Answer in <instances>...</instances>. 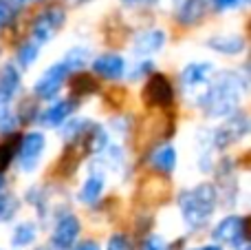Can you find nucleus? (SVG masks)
Listing matches in <instances>:
<instances>
[{
    "label": "nucleus",
    "instance_id": "nucleus-1",
    "mask_svg": "<svg viewBox=\"0 0 251 250\" xmlns=\"http://www.w3.org/2000/svg\"><path fill=\"white\" fill-rule=\"evenodd\" d=\"M249 93V73L245 69H218L212 82L194 95L192 104L207 120H221L240 111L245 95Z\"/></svg>",
    "mask_w": 251,
    "mask_h": 250
},
{
    "label": "nucleus",
    "instance_id": "nucleus-2",
    "mask_svg": "<svg viewBox=\"0 0 251 250\" xmlns=\"http://www.w3.org/2000/svg\"><path fill=\"white\" fill-rule=\"evenodd\" d=\"M218 206H221V195L214 182H199L176 193L178 217L190 233H201L203 228H207Z\"/></svg>",
    "mask_w": 251,
    "mask_h": 250
},
{
    "label": "nucleus",
    "instance_id": "nucleus-3",
    "mask_svg": "<svg viewBox=\"0 0 251 250\" xmlns=\"http://www.w3.org/2000/svg\"><path fill=\"white\" fill-rule=\"evenodd\" d=\"M251 133V120L243 109L236 111L234 115L221 120L214 128H207V144L214 153H225L234 149L236 144L245 142Z\"/></svg>",
    "mask_w": 251,
    "mask_h": 250
},
{
    "label": "nucleus",
    "instance_id": "nucleus-4",
    "mask_svg": "<svg viewBox=\"0 0 251 250\" xmlns=\"http://www.w3.org/2000/svg\"><path fill=\"white\" fill-rule=\"evenodd\" d=\"M209 242L225 250H249V217L243 213H227L212 226Z\"/></svg>",
    "mask_w": 251,
    "mask_h": 250
},
{
    "label": "nucleus",
    "instance_id": "nucleus-5",
    "mask_svg": "<svg viewBox=\"0 0 251 250\" xmlns=\"http://www.w3.org/2000/svg\"><path fill=\"white\" fill-rule=\"evenodd\" d=\"M47 133L40 131V128H29L22 135H18L16 142V155H13V164L22 175H33L40 168L47 153Z\"/></svg>",
    "mask_w": 251,
    "mask_h": 250
},
{
    "label": "nucleus",
    "instance_id": "nucleus-6",
    "mask_svg": "<svg viewBox=\"0 0 251 250\" xmlns=\"http://www.w3.org/2000/svg\"><path fill=\"white\" fill-rule=\"evenodd\" d=\"M64 25H66V9L62 4H47L31 18L26 38L33 40L40 47H47L64 29Z\"/></svg>",
    "mask_w": 251,
    "mask_h": 250
},
{
    "label": "nucleus",
    "instance_id": "nucleus-7",
    "mask_svg": "<svg viewBox=\"0 0 251 250\" xmlns=\"http://www.w3.org/2000/svg\"><path fill=\"white\" fill-rule=\"evenodd\" d=\"M71 71L62 64V60H55L53 64H49L38 78L31 84V97L35 102H53L55 97L62 95V89L69 84Z\"/></svg>",
    "mask_w": 251,
    "mask_h": 250
},
{
    "label": "nucleus",
    "instance_id": "nucleus-8",
    "mask_svg": "<svg viewBox=\"0 0 251 250\" xmlns=\"http://www.w3.org/2000/svg\"><path fill=\"white\" fill-rule=\"evenodd\" d=\"M82 219H79L77 213L73 211H64L60 215H55L51 226V233H49V250H71L82 237Z\"/></svg>",
    "mask_w": 251,
    "mask_h": 250
},
{
    "label": "nucleus",
    "instance_id": "nucleus-9",
    "mask_svg": "<svg viewBox=\"0 0 251 250\" xmlns=\"http://www.w3.org/2000/svg\"><path fill=\"white\" fill-rule=\"evenodd\" d=\"M141 100L148 109H156V111H165L174 104L176 100V87L172 84L170 75L154 71L143 80V91H141Z\"/></svg>",
    "mask_w": 251,
    "mask_h": 250
},
{
    "label": "nucleus",
    "instance_id": "nucleus-10",
    "mask_svg": "<svg viewBox=\"0 0 251 250\" xmlns=\"http://www.w3.org/2000/svg\"><path fill=\"white\" fill-rule=\"evenodd\" d=\"M216 64L212 60H192L178 69V89L183 95H199L216 75Z\"/></svg>",
    "mask_w": 251,
    "mask_h": 250
},
{
    "label": "nucleus",
    "instance_id": "nucleus-11",
    "mask_svg": "<svg viewBox=\"0 0 251 250\" xmlns=\"http://www.w3.org/2000/svg\"><path fill=\"white\" fill-rule=\"evenodd\" d=\"M79 102L75 97H55L53 102H47V106L38 109V115H35L33 124L40 128V131H57L66 120H71L77 111Z\"/></svg>",
    "mask_w": 251,
    "mask_h": 250
},
{
    "label": "nucleus",
    "instance_id": "nucleus-12",
    "mask_svg": "<svg viewBox=\"0 0 251 250\" xmlns=\"http://www.w3.org/2000/svg\"><path fill=\"white\" fill-rule=\"evenodd\" d=\"M126 71H128V60H126L124 53L119 51H101L88 64V73L97 80H106V82H122L126 78Z\"/></svg>",
    "mask_w": 251,
    "mask_h": 250
},
{
    "label": "nucleus",
    "instance_id": "nucleus-13",
    "mask_svg": "<svg viewBox=\"0 0 251 250\" xmlns=\"http://www.w3.org/2000/svg\"><path fill=\"white\" fill-rule=\"evenodd\" d=\"M168 47V31L161 27H146L130 40V53L137 60H152Z\"/></svg>",
    "mask_w": 251,
    "mask_h": 250
},
{
    "label": "nucleus",
    "instance_id": "nucleus-14",
    "mask_svg": "<svg viewBox=\"0 0 251 250\" xmlns=\"http://www.w3.org/2000/svg\"><path fill=\"white\" fill-rule=\"evenodd\" d=\"M106 186H108V175L100 168L91 166V171L84 175L79 188L75 190V199H77V204H82L86 208H95L104 199Z\"/></svg>",
    "mask_w": 251,
    "mask_h": 250
},
{
    "label": "nucleus",
    "instance_id": "nucleus-15",
    "mask_svg": "<svg viewBox=\"0 0 251 250\" xmlns=\"http://www.w3.org/2000/svg\"><path fill=\"white\" fill-rule=\"evenodd\" d=\"M146 164L152 173H156L159 177L170 180V177L174 175V171H176V166H178L176 146H174L172 142H165V140L159 142L154 149H150V153H148V157H146Z\"/></svg>",
    "mask_w": 251,
    "mask_h": 250
},
{
    "label": "nucleus",
    "instance_id": "nucleus-16",
    "mask_svg": "<svg viewBox=\"0 0 251 250\" xmlns=\"http://www.w3.org/2000/svg\"><path fill=\"white\" fill-rule=\"evenodd\" d=\"M22 71L13 62H0V109L13 106L22 93Z\"/></svg>",
    "mask_w": 251,
    "mask_h": 250
},
{
    "label": "nucleus",
    "instance_id": "nucleus-17",
    "mask_svg": "<svg viewBox=\"0 0 251 250\" xmlns=\"http://www.w3.org/2000/svg\"><path fill=\"white\" fill-rule=\"evenodd\" d=\"M205 47L218 56L238 58L247 51V38L243 33H234V31L231 33H212L205 40Z\"/></svg>",
    "mask_w": 251,
    "mask_h": 250
},
{
    "label": "nucleus",
    "instance_id": "nucleus-18",
    "mask_svg": "<svg viewBox=\"0 0 251 250\" xmlns=\"http://www.w3.org/2000/svg\"><path fill=\"white\" fill-rule=\"evenodd\" d=\"M40 237V224L35 219H22L13 226L9 235V246L11 250H26L31 248Z\"/></svg>",
    "mask_w": 251,
    "mask_h": 250
},
{
    "label": "nucleus",
    "instance_id": "nucleus-19",
    "mask_svg": "<svg viewBox=\"0 0 251 250\" xmlns=\"http://www.w3.org/2000/svg\"><path fill=\"white\" fill-rule=\"evenodd\" d=\"M209 11V0H181L176 7V22L181 27H196Z\"/></svg>",
    "mask_w": 251,
    "mask_h": 250
},
{
    "label": "nucleus",
    "instance_id": "nucleus-20",
    "mask_svg": "<svg viewBox=\"0 0 251 250\" xmlns=\"http://www.w3.org/2000/svg\"><path fill=\"white\" fill-rule=\"evenodd\" d=\"M91 60H93V49L86 47V44H75V47L66 49V53L62 56V64H64L71 73L86 71Z\"/></svg>",
    "mask_w": 251,
    "mask_h": 250
},
{
    "label": "nucleus",
    "instance_id": "nucleus-21",
    "mask_svg": "<svg viewBox=\"0 0 251 250\" xmlns=\"http://www.w3.org/2000/svg\"><path fill=\"white\" fill-rule=\"evenodd\" d=\"M40 53H42V47H40V44H35L33 40L25 38L16 47V53H13V60L11 62L22 71V73H25V71H29L31 66L40 60Z\"/></svg>",
    "mask_w": 251,
    "mask_h": 250
},
{
    "label": "nucleus",
    "instance_id": "nucleus-22",
    "mask_svg": "<svg viewBox=\"0 0 251 250\" xmlns=\"http://www.w3.org/2000/svg\"><path fill=\"white\" fill-rule=\"evenodd\" d=\"M20 208H22V199L11 190H2L0 193V226L11 224L18 217Z\"/></svg>",
    "mask_w": 251,
    "mask_h": 250
},
{
    "label": "nucleus",
    "instance_id": "nucleus-23",
    "mask_svg": "<svg viewBox=\"0 0 251 250\" xmlns=\"http://www.w3.org/2000/svg\"><path fill=\"white\" fill-rule=\"evenodd\" d=\"M25 202L38 211V217L40 215H47L49 202H51V193H49V188L44 184H35V186H31V188H26Z\"/></svg>",
    "mask_w": 251,
    "mask_h": 250
},
{
    "label": "nucleus",
    "instance_id": "nucleus-24",
    "mask_svg": "<svg viewBox=\"0 0 251 250\" xmlns=\"http://www.w3.org/2000/svg\"><path fill=\"white\" fill-rule=\"evenodd\" d=\"M20 126L22 124L16 106H2L0 109V137H16Z\"/></svg>",
    "mask_w": 251,
    "mask_h": 250
},
{
    "label": "nucleus",
    "instance_id": "nucleus-25",
    "mask_svg": "<svg viewBox=\"0 0 251 250\" xmlns=\"http://www.w3.org/2000/svg\"><path fill=\"white\" fill-rule=\"evenodd\" d=\"M101 250H137L134 248V239L130 233L126 230H115V233L108 235L106 244L101 246Z\"/></svg>",
    "mask_w": 251,
    "mask_h": 250
},
{
    "label": "nucleus",
    "instance_id": "nucleus-26",
    "mask_svg": "<svg viewBox=\"0 0 251 250\" xmlns=\"http://www.w3.org/2000/svg\"><path fill=\"white\" fill-rule=\"evenodd\" d=\"M16 137H2L0 140V175H7L9 166L13 164V155H16Z\"/></svg>",
    "mask_w": 251,
    "mask_h": 250
},
{
    "label": "nucleus",
    "instance_id": "nucleus-27",
    "mask_svg": "<svg viewBox=\"0 0 251 250\" xmlns=\"http://www.w3.org/2000/svg\"><path fill=\"white\" fill-rule=\"evenodd\" d=\"M156 71V64L154 60H137V64L130 66L128 64V71H126V78L128 82H139V80H146L150 73Z\"/></svg>",
    "mask_w": 251,
    "mask_h": 250
},
{
    "label": "nucleus",
    "instance_id": "nucleus-28",
    "mask_svg": "<svg viewBox=\"0 0 251 250\" xmlns=\"http://www.w3.org/2000/svg\"><path fill=\"white\" fill-rule=\"evenodd\" d=\"M18 13H20V4L18 2H13V0H0V33L18 20Z\"/></svg>",
    "mask_w": 251,
    "mask_h": 250
},
{
    "label": "nucleus",
    "instance_id": "nucleus-29",
    "mask_svg": "<svg viewBox=\"0 0 251 250\" xmlns=\"http://www.w3.org/2000/svg\"><path fill=\"white\" fill-rule=\"evenodd\" d=\"M137 250H172V248H170V244L165 237H161V235H156V233H150Z\"/></svg>",
    "mask_w": 251,
    "mask_h": 250
},
{
    "label": "nucleus",
    "instance_id": "nucleus-30",
    "mask_svg": "<svg viewBox=\"0 0 251 250\" xmlns=\"http://www.w3.org/2000/svg\"><path fill=\"white\" fill-rule=\"evenodd\" d=\"M243 7V0H209V9L218 13H227V11H236Z\"/></svg>",
    "mask_w": 251,
    "mask_h": 250
},
{
    "label": "nucleus",
    "instance_id": "nucleus-31",
    "mask_svg": "<svg viewBox=\"0 0 251 250\" xmlns=\"http://www.w3.org/2000/svg\"><path fill=\"white\" fill-rule=\"evenodd\" d=\"M71 250H101V244L97 242V239H82V242H77Z\"/></svg>",
    "mask_w": 251,
    "mask_h": 250
},
{
    "label": "nucleus",
    "instance_id": "nucleus-32",
    "mask_svg": "<svg viewBox=\"0 0 251 250\" xmlns=\"http://www.w3.org/2000/svg\"><path fill=\"white\" fill-rule=\"evenodd\" d=\"M124 7L134 9V7H148V4H156V0H119Z\"/></svg>",
    "mask_w": 251,
    "mask_h": 250
},
{
    "label": "nucleus",
    "instance_id": "nucleus-33",
    "mask_svg": "<svg viewBox=\"0 0 251 250\" xmlns=\"http://www.w3.org/2000/svg\"><path fill=\"white\" fill-rule=\"evenodd\" d=\"M187 250H225V248H223V246H218V244L207 242V244H199V246H190Z\"/></svg>",
    "mask_w": 251,
    "mask_h": 250
},
{
    "label": "nucleus",
    "instance_id": "nucleus-34",
    "mask_svg": "<svg viewBox=\"0 0 251 250\" xmlns=\"http://www.w3.org/2000/svg\"><path fill=\"white\" fill-rule=\"evenodd\" d=\"M13 2H18L20 7H25V4H33V2H42V0H13Z\"/></svg>",
    "mask_w": 251,
    "mask_h": 250
},
{
    "label": "nucleus",
    "instance_id": "nucleus-35",
    "mask_svg": "<svg viewBox=\"0 0 251 250\" xmlns=\"http://www.w3.org/2000/svg\"><path fill=\"white\" fill-rule=\"evenodd\" d=\"M7 190V175H0V193Z\"/></svg>",
    "mask_w": 251,
    "mask_h": 250
},
{
    "label": "nucleus",
    "instance_id": "nucleus-36",
    "mask_svg": "<svg viewBox=\"0 0 251 250\" xmlns=\"http://www.w3.org/2000/svg\"><path fill=\"white\" fill-rule=\"evenodd\" d=\"M33 250H49V248H47V246H35Z\"/></svg>",
    "mask_w": 251,
    "mask_h": 250
},
{
    "label": "nucleus",
    "instance_id": "nucleus-37",
    "mask_svg": "<svg viewBox=\"0 0 251 250\" xmlns=\"http://www.w3.org/2000/svg\"><path fill=\"white\" fill-rule=\"evenodd\" d=\"M247 2H249V0H243V4H247Z\"/></svg>",
    "mask_w": 251,
    "mask_h": 250
},
{
    "label": "nucleus",
    "instance_id": "nucleus-38",
    "mask_svg": "<svg viewBox=\"0 0 251 250\" xmlns=\"http://www.w3.org/2000/svg\"><path fill=\"white\" fill-rule=\"evenodd\" d=\"M0 250H2V248H0Z\"/></svg>",
    "mask_w": 251,
    "mask_h": 250
}]
</instances>
